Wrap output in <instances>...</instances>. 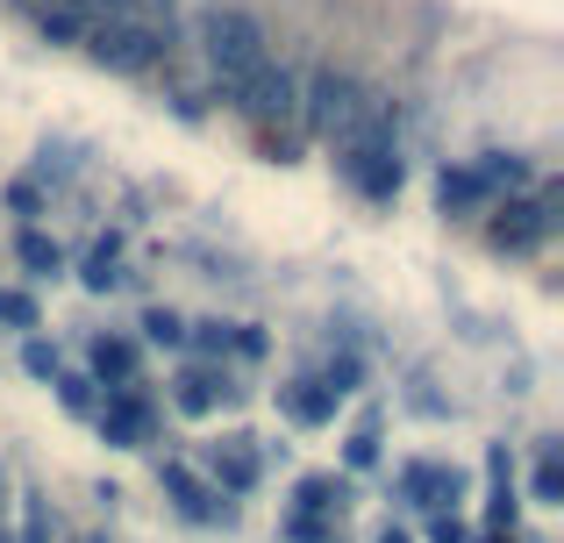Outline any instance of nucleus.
<instances>
[{
    "instance_id": "26",
    "label": "nucleus",
    "mask_w": 564,
    "mask_h": 543,
    "mask_svg": "<svg viewBox=\"0 0 564 543\" xmlns=\"http://www.w3.org/2000/svg\"><path fill=\"white\" fill-rule=\"evenodd\" d=\"M286 536H293V543H329V522H322V515H301V508H293V515H286Z\"/></svg>"
},
{
    "instance_id": "31",
    "label": "nucleus",
    "mask_w": 564,
    "mask_h": 543,
    "mask_svg": "<svg viewBox=\"0 0 564 543\" xmlns=\"http://www.w3.org/2000/svg\"><path fill=\"white\" fill-rule=\"evenodd\" d=\"M479 543H514V530H486V536H479Z\"/></svg>"
},
{
    "instance_id": "21",
    "label": "nucleus",
    "mask_w": 564,
    "mask_h": 543,
    "mask_svg": "<svg viewBox=\"0 0 564 543\" xmlns=\"http://www.w3.org/2000/svg\"><path fill=\"white\" fill-rule=\"evenodd\" d=\"M344 465H350V473H365V465H379V422H365V430H358V436L344 444Z\"/></svg>"
},
{
    "instance_id": "32",
    "label": "nucleus",
    "mask_w": 564,
    "mask_h": 543,
    "mask_svg": "<svg viewBox=\"0 0 564 543\" xmlns=\"http://www.w3.org/2000/svg\"><path fill=\"white\" fill-rule=\"evenodd\" d=\"M379 543H408V530H379Z\"/></svg>"
},
{
    "instance_id": "15",
    "label": "nucleus",
    "mask_w": 564,
    "mask_h": 543,
    "mask_svg": "<svg viewBox=\"0 0 564 543\" xmlns=\"http://www.w3.org/2000/svg\"><path fill=\"white\" fill-rule=\"evenodd\" d=\"M14 258H22L36 279H57V272H65V251H57L43 229H22V237H14Z\"/></svg>"
},
{
    "instance_id": "4",
    "label": "nucleus",
    "mask_w": 564,
    "mask_h": 543,
    "mask_svg": "<svg viewBox=\"0 0 564 543\" xmlns=\"http://www.w3.org/2000/svg\"><path fill=\"white\" fill-rule=\"evenodd\" d=\"M229 100L250 115V122H264V129H272V122H293V115H301V86H293V72L279 65V57H264L250 79H236V86H229Z\"/></svg>"
},
{
    "instance_id": "30",
    "label": "nucleus",
    "mask_w": 564,
    "mask_h": 543,
    "mask_svg": "<svg viewBox=\"0 0 564 543\" xmlns=\"http://www.w3.org/2000/svg\"><path fill=\"white\" fill-rule=\"evenodd\" d=\"M36 200H43V194H36V186H29V180H14V186H8V208H14V215H29V208H36Z\"/></svg>"
},
{
    "instance_id": "16",
    "label": "nucleus",
    "mask_w": 564,
    "mask_h": 543,
    "mask_svg": "<svg viewBox=\"0 0 564 543\" xmlns=\"http://www.w3.org/2000/svg\"><path fill=\"white\" fill-rule=\"evenodd\" d=\"M436 194H443V208H479L494 186L479 180V165H457V172H443V180H436Z\"/></svg>"
},
{
    "instance_id": "3",
    "label": "nucleus",
    "mask_w": 564,
    "mask_h": 543,
    "mask_svg": "<svg viewBox=\"0 0 564 543\" xmlns=\"http://www.w3.org/2000/svg\"><path fill=\"white\" fill-rule=\"evenodd\" d=\"M301 100H307V129H322V137H336V143H344L350 129H358V115H365V86L350 79V72H336V65H322Z\"/></svg>"
},
{
    "instance_id": "11",
    "label": "nucleus",
    "mask_w": 564,
    "mask_h": 543,
    "mask_svg": "<svg viewBox=\"0 0 564 543\" xmlns=\"http://www.w3.org/2000/svg\"><path fill=\"white\" fill-rule=\"evenodd\" d=\"M215 401H229V379L200 372V365H186V372L172 379V408H180V415H215Z\"/></svg>"
},
{
    "instance_id": "14",
    "label": "nucleus",
    "mask_w": 564,
    "mask_h": 543,
    "mask_svg": "<svg viewBox=\"0 0 564 543\" xmlns=\"http://www.w3.org/2000/svg\"><path fill=\"white\" fill-rule=\"evenodd\" d=\"M94 379L100 387H129L137 379V344L129 336H94Z\"/></svg>"
},
{
    "instance_id": "6",
    "label": "nucleus",
    "mask_w": 564,
    "mask_h": 543,
    "mask_svg": "<svg viewBox=\"0 0 564 543\" xmlns=\"http://www.w3.org/2000/svg\"><path fill=\"white\" fill-rule=\"evenodd\" d=\"M344 172H350V186H358L365 200H393L400 180H408L393 143H344Z\"/></svg>"
},
{
    "instance_id": "18",
    "label": "nucleus",
    "mask_w": 564,
    "mask_h": 543,
    "mask_svg": "<svg viewBox=\"0 0 564 543\" xmlns=\"http://www.w3.org/2000/svg\"><path fill=\"white\" fill-rule=\"evenodd\" d=\"M536 501L543 508L564 501V458H557V444H543V458H536Z\"/></svg>"
},
{
    "instance_id": "2",
    "label": "nucleus",
    "mask_w": 564,
    "mask_h": 543,
    "mask_svg": "<svg viewBox=\"0 0 564 543\" xmlns=\"http://www.w3.org/2000/svg\"><path fill=\"white\" fill-rule=\"evenodd\" d=\"M86 51H94L108 72H151L158 57L172 51V29H151V22H129V14H108V22L86 29Z\"/></svg>"
},
{
    "instance_id": "27",
    "label": "nucleus",
    "mask_w": 564,
    "mask_h": 543,
    "mask_svg": "<svg viewBox=\"0 0 564 543\" xmlns=\"http://www.w3.org/2000/svg\"><path fill=\"white\" fill-rule=\"evenodd\" d=\"M429 543H471V530L451 515V508H436V522H429Z\"/></svg>"
},
{
    "instance_id": "9",
    "label": "nucleus",
    "mask_w": 564,
    "mask_h": 543,
    "mask_svg": "<svg viewBox=\"0 0 564 543\" xmlns=\"http://www.w3.org/2000/svg\"><path fill=\"white\" fill-rule=\"evenodd\" d=\"M336 401H344V393H336L322 372H315V379H286V387H279V408H286L301 430H322V422H336Z\"/></svg>"
},
{
    "instance_id": "8",
    "label": "nucleus",
    "mask_w": 564,
    "mask_h": 543,
    "mask_svg": "<svg viewBox=\"0 0 564 543\" xmlns=\"http://www.w3.org/2000/svg\"><path fill=\"white\" fill-rule=\"evenodd\" d=\"M551 208H557V194H543L536 208H529V200H508V215L494 222V243H500V251H536V243H543V229L557 222Z\"/></svg>"
},
{
    "instance_id": "19",
    "label": "nucleus",
    "mask_w": 564,
    "mask_h": 543,
    "mask_svg": "<svg viewBox=\"0 0 564 543\" xmlns=\"http://www.w3.org/2000/svg\"><path fill=\"white\" fill-rule=\"evenodd\" d=\"M79 279H86V286H94V293H108V286H115V237L86 251V272H79Z\"/></svg>"
},
{
    "instance_id": "25",
    "label": "nucleus",
    "mask_w": 564,
    "mask_h": 543,
    "mask_svg": "<svg viewBox=\"0 0 564 543\" xmlns=\"http://www.w3.org/2000/svg\"><path fill=\"white\" fill-rule=\"evenodd\" d=\"M0 322H14V329H36V301H29V293H0Z\"/></svg>"
},
{
    "instance_id": "5",
    "label": "nucleus",
    "mask_w": 564,
    "mask_h": 543,
    "mask_svg": "<svg viewBox=\"0 0 564 543\" xmlns=\"http://www.w3.org/2000/svg\"><path fill=\"white\" fill-rule=\"evenodd\" d=\"M158 487H165V493H172V508H180L186 522H200V530H215V522H236V508L221 501V487H200V479H193L180 458L158 465Z\"/></svg>"
},
{
    "instance_id": "13",
    "label": "nucleus",
    "mask_w": 564,
    "mask_h": 543,
    "mask_svg": "<svg viewBox=\"0 0 564 543\" xmlns=\"http://www.w3.org/2000/svg\"><path fill=\"white\" fill-rule=\"evenodd\" d=\"M344 501H350V479L344 473H307L301 487H293V508H301V515H336Z\"/></svg>"
},
{
    "instance_id": "12",
    "label": "nucleus",
    "mask_w": 564,
    "mask_h": 543,
    "mask_svg": "<svg viewBox=\"0 0 564 543\" xmlns=\"http://www.w3.org/2000/svg\"><path fill=\"white\" fill-rule=\"evenodd\" d=\"M215 487L221 493H250V487H258V450H250V436L215 444Z\"/></svg>"
},
{
    "instance_id": "24",
    "label": "nucleus",
    "mask_w": 564,
    "mask_h": 543,
    "mask_svg": "<svg viewBox=\"0 0 564 543\" xmlns=\"http://www.w3.org/2000/svg\"><path fill=\"white\" fill-rule=\"evenodd\" d=\"M172 8H180V0H122L129 22H151V29H172Z\"/></svg>"
},
{
    "instance_id": "29",
    "label": "nucleus",
    "mask_w": 564,
    "mask_h": 543,
    "mask_svg": "<svg viewBox=\"0 0 564 543\" xmlns=\"http://www.w3.org/2000/svg\"><path fill=\"white\" fill-rule=\"evenodd\" d=\"M229 329H236V322H200L193 344H200V350H229Z\"/></svg>"
},
{
    "instance_id": "28",
    "label": "nucleus",
    "mask_w": 564,
    "mask_h": 543,
    "mask_svg": "<svg viewBox=\"0 0 564 543\" xmlns=\"http://www.w3.org/2000/svg\"><path fill=\"white\" fill-rule=\"evenodd\" d=\"M22 365H29L36 379H51V372H57V350H51V344H22Z\"/></svg>"
},
{
    "instance_id": "1",
    "label": "nucleus",
    "mask_w": 564,
    "mask_h": 543,
    "mask_svg": "<svg viewBox=\"0 0 564 543\" xmlns=\"http://www.w3.org/2000/svg\"><path fill=\"white\" fill-rule=\"evenodd\" d=\"M200 43H207V65H215V79H221V94H229L236 79H250V72L264 65V29L250 22L243 8H207L200 14Z\"/></svg>"
},
{
    "instance_id": "7",
    "label": "nucleus",
    "mask_w": 564,
    "mask_h": 543,
    "mask_svg": "<svg viewBox=\"0 0 564 543\" xmlns=\"http://www.w3.org/2000/svg\"><path fill=\"white\" fill-rule=\"evenodd\" d=\"M94 422H100V436L122 444V450L151 444V401H143L137 387H108V401H94Z\"/></svg>"
},
{
    "instance_id": "23",
    "label": "nucleus",
    "mask_w": 564,
    "mask_h": 543,
    "mask_svg": "<svg viewBox=\"0 0 564 543\" xmlns=\"http://www.w3.org/2000/svg\"><path fill=\"white\" fill-rule=\"evenodd\" d=\"M358 372H365V365H358V350H336V358L322 365V379H329L336 393H350V387H358Z\"/></svg>"
},
{
    "instance_id": "10",
    "label": "nucleus",
    "mask_w": 564,
    "mask_h": 543,
    "mask_svg": "<svg viewBox=\"0 0 564 543\" xmlns=\"http://www.w3.org/2000/svg\"><path fill=\"white\" fill-rule=\"evenodd\" d=\"M457 487H465V479H457V465H408V473H400V493H408L414 508H451L457 501Z\"/></svg>"
},
{
    "instance_id": "20",
    "label": "nucleus",
    "mask_w": 564,
    "mask_h": 543,
    "mask_svg": "<svg viewBox=\"0 0 564 543\" xmlns=\"http://www.w3.org/2000/svg\"><path fill=\"white\" fill-rule=\"evenodd\" d=\"M479 180H486V186H522L529 165H522V158H508V151H494V158L479 165Z\"/></svg>"
},
{
    "instance_id": "17",
    "label": "nucleus",
    "mask_w": 564,
    "mask_h": 543,
    "mask_svg": "<svg viewBox=\"0 0 564 543\" xmlns=\"http://www.w3.org/2000/svg\"><path fill=\"white\" fill-rule=\"evenodd\" d=\"M51 387H57V401H65V415H94V379H79V372H65V365H57Z\"/></svg>"
},
{
    "instance_id": "22",
    "label": "nucleus",
    "mask_w": 564,
    "mask_h": 543,
    "mask_svg": "<svg viewBox=\"0 0 564 543\" xmlns=\"http://www.w3.org/2000/svg\"><path fill=\"white\" fill-rule=\"evenodd\" d=\"M143 336H151V344H186V322L172 315V307H151V315H143Z\"/></svg>"
}]
</instances>
